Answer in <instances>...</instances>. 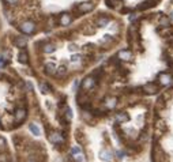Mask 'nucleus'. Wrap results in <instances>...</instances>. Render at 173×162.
Wrapping results in <instances>:
<instances>
[{"instance_id": "9b49d317", "label": "nucleus", "mask_w": 173, "mask_h": 162, "mask_svg": "<svg viewBox=\"0 0 173 162\" xmlns=\"http://www.w3.org/2000/svg\"><path fill=\"white\" fill-rule=\"evenodd\" d=\"M18 61L22 64H27L29 63V55H27L26 50H21L19 55H18Z\"/></svg>"}, {"instance_id": "aec40b11", "label": "nucleus", "mask_w": 173, "mask_h": 162, "mask_svg": "<svg viewBox=\"0 0 173 162\" xmlns=\"http://www.w3.org/2000/svg\"><path fill=\"white\" fill-rule=\"evenodd\" d=\"M65 71H67V68H65L64 65H60V67H57V69H56V74L57 75H64Z\"/></svg>"}, {"instance_id": "a878e982", "label": "nucleus", "mask_w": 173, "mask_h": 162, "mask_svg": "<svg viewBox=\"0 0 173 162\" xmlns=\"http://www.w3.org/2000/svg\"><path fill=\"white\" fill-rule=\"evenodd\" d=\"M4 147H6V140L2 138V136H0V150H2V148H4Z\"/></svg>"}, {"instance_id": "9d476101", "label": "nucleus", "mask_w": 173, "mask_h": 162, "mask_svg": "<svg viewBox=\"0 0 173 162\" xmlns=\"http://www.w3.org/2000/svg\"><path fill=\"white\" fill-rule=\"evenodd\" d=\"M116 104H117V98L116 97H108L105 100V108L106 109H113V108L116 106Z\"/></svg>"}, {"instance_id": "c85d7f7f", "label": "nucleus", "mask_w": 173, "mask_h": 162, "mask_svg": "<svg viewBox=\"0 0 173 162\" xmlns=\"http://www.w3.org/2000/svg\"><path fill=\"white\" fill-rule=\"evenodd\" d=\"M171 18H172V19H173V11H172V12H171Z\"/></svg>"}, {"instance_id": "dca6fc26", "label": "nucleus", "mask_w": 173, "mask_h": 162, "mask_svg": "<svg viewBox=\"0 0 173 162\" xmlns=\"http://www.w3.org/2000/svg\"><path fill=\"white\" fill-rule=\"evenodd\" d=\"M128 119H130V117H128V114L127 113H117L116 114V117H115V120L117 123H127L128 121Z\"/></svg>"}, {"instance_id": "6e6552de", "label": "nucleus", "mask_w": 173, "mask_h": 162, "mask_svg": "<svg viewBox=\"0 0 173 162\" xmlns=\"http://www.w3.org/2000/svg\"><path fill=\"white\" fill-rule=\"evenodd\" d=\"M71 22H72V17L70 14H67V12L61 14L60 18H59V23H60L61 26H68V25H71Z\"/></svg>"}, {"instance_id": "2eb2a0df", "label": "nucleus", "mask_w": 173, "mask_h": 162, "mask_svg": "<svg viewBox=\"0 0 173 162\" xmlns=\"http://www.w3.org/2000/svg\"><path fill=\"white\" fill-rule=\"evenodd\" d=\"M56 69H57V67L53 64V63H48V64L45 65V72L48 75H55L56 74Z\"/></svg>"}, {"instance_id": "b1692460", "label": "nucleus", "mask_w": 173, "mask_h": 162, "mask_svg": "<svg viewBox=\"0 0 173 162\" xmlns=\"http://www.w3.org/2000/svg\"><path fill=\"white\" fill-rule=\"evenodd\" d=\"M0 162H8V157L6 154H0Z\"/></svg>"}, {"instance_id": "ddd939ff", "label": "nucleus", "mask_w": 173, "mask_h": 162, "mask_svg": "<svg viewBox=\"0 0 173 162\" xmlns=\"http://www.w3.org/2000/svg\"><path fill=\"white\" fill-rule=\"evenodd\" d=\"M108 23H109V18L108 17H100V18L96 19V25L97 26H100V27L108 26Z\"/></svg>"}, {"instance_id": "4468645a", "label": "nucleus", "mask_w": 173, "mask_h": 162, "mask_svg": "<svg viewBox=\"0 0 173 162\" xmlns=\"http://www.w3.org/2000/svg\"><path fill=\"white\" fill-rule=\"evenodd\" d=\"M158 23H159V26H162V27L171 26V18H168V17H165V15H162V17H159V19H158Z\"/></svg>"}, {"instance_id": "423d86ee", "label": "nucleus", "mask_w": 173, "mask_h": 162, "mask_svg": "<svg viewBox=\"0 0 173 162\" xmlns=\"http://www.w3.org/2000/svg\"><path fill=\"white\" fill-rule=\"evenodd\" d=\"M93 8H94V6H93V3H90V2L81 3V4L77 7V10L81 12V14H86V12H90Z\"/></svg>"}, {"instance_id": "1a4fd4ad", "label": "nucleus", "mask_w": 173, "mask_h": 162, "mask_svg": "<svg viewBox=\"0 0 173 162\" xmlns=\"http://www.w3.org/2000/svg\"><path fill=\"white\" fill-rule=\"evenodd\" d=\"M26 119V110L25 109H17L15 110V120H17L18 123H21V121H23V120Z\"/></svg>"}, {"instance_id": "393cba45", "label": "nucleus", "mask_w": 173, "mask_h": 162, "mask_svg": "<svg viewBox=\"0 0 173 162\" xmlns=\"http://www.w3.org/2000/svg\"><path fill=\"white\" fill-rule=\"evenodd\" d=\"M7 4H10V6H15V4H18V0H4Z\"/></svg>"}, {"instance_id": "6ab92c4d", "label": "nucleus", "mask_w": 173, "mask_h": 162, "mask_svg": "<svg viewBox=\"0 0 173 162\" xmlns=\"http://www.w3.org/2000/svg\"><path fill=\"white\" fill-rule=\"evenodd\" d=\"M42 50H44L45 53H53V52L56 50V46L53 45V44H46V45H44Z\"/></svg>"}, {"instance_id": "39448f33", "label": "nucleus", "mask_w": 173, "mask_h": 162, "mask_svg": "<svg viewBox=\"0 0 173 162\" xmlns=\"http://www.w3.org/2000/svg\"><path fill=\"white\" fill-rule=\"evenodd\" d=\"M117 59L121 61H131L132 60V53L127 49H121L117 52Z\"/></svg>"}, {"instance_id": "a211bd4d", "label": "nucleus", "mask_w": 173, "mask_h": 162, "mask_svg": "<svg viewBox=\"0 0 173 162\" xmlns=\"http://www.w3.org/2000/svg\"><path fill=\"white\" fill-rule=\"evenodd\" d=\"M29 129L31 131V133H33V135H36V136H40V135H41V129H40V127L37 125V124L31 123L30 125H29Z\"/></svg>"}, {"instance_id": "20e7f679", "label": "nucleus", "mask_w": 173, "mask_h": 162, "mask_svg": "<svg viewBox=\"0 0 173 162\" xmlns=\"http://www.w3.org/2000/svg\"><path fill=\"white\" fill-rule=\"evenodd\" d=\"M158 82L161 86H169L172 83V75L168 72H161L158 75Z\"/></svg>"}, {"instance_id": "5701e85b", "label": "nucleus", "mask_w": 173, "mask_h": 162, "mask_svg": "<svg viewBox=\"0 0 173 162\" xmlns=\"http://www.w3.org/2000/svg\"><path fill=\"white\" fill-rule=\"evenodd\" d=\"M79 60H81V56L79 55H74V56L71 57V61L72 63H77V61H79Z\"/></svg>"}, {"instance_id": "0eeeda50", "label": "nucleus", "mask_w": 173, "mask_h": 162, "mask_svg": "<svg viewBox=\"0 0 173 162\" xmlns=\"http://www.w3.org/2000/svg\"><path fill=\"white\" fill-rule=\"evenodd\" d=\"M158 90H159V87H158V86H157L155 83H147V85L143 86V91H144L146 94H149V95L158 93Z\"/></svg>"}, {"instance_id": "f8f14e48", "label": "nucleus", "mask_w": 173, "mask_h": 162, "mask_svg": "<svg viewBox=\"0 0 173 162\" xmlns=\"http://www.w3.org/2000/svg\"><path fill=\"white\" fill-rule=\"evenodd\" d=\"M14 44H15V46H18V48H21L22 49V48H25L27 45V40L25 37H17L14 40Z\"/></svg>"}, {"instance_id": "7ed1b4c3", "label": "nucleus", "mask_w": 173, "mask_h": 162, "mask_svg": "<svg viewBox=\"0 0 173 162\" xmlns=\"http://www.w3.org/2000/svg\"><path fill=\"white\" fill-rule=\"evenodd\" d=\"M49 140L53 144H61V143H64L65 139L60 132H52V133H49Z\"/></svg>"}, {"instance_id": "f03ea898", "label": "nucleus", "mask_w": 173, "mask_h": 162, "mask_svg": "<svg viewBox=\"0 0 173 162\" xmlns=\"http://www.w3.org/2000/svg\"><path fill=\"white\" fill-rule=\"evenodd\" d=\"M94 86H96V79L93 78V76H87V78L83 79V82H82V90H92L94 89Z\"/></svg>"}, {"instance_id": "f3484780", "label": "nucleus", "mask_w": 173, "mask_h": 162, "mask_svg": "<svg viewBox=\"0 0 173 162\" xmlns=\"http://www.w3.org/2000/svg\"><path fill=\"white\" fill-rule=\"evenodd\" d=\"M100 157H101L102 161H106V162H109L112 160V155H111V151H109V150H101V152H100Z\"/></svg>"}, {"instance_id": "4be33fe9", "label": "nucleus", "mask_w": 173, "mask_h": 162, "mask_svg": "<svg viewBox=\"0 0 173 162\" xmlns=\"http://www.w3.org/2000/svg\"><path fill=\"white\" fill-rule=\"evenodd\" d=\"M40 89H41V91H42L44 94L49 93V87H48V85H45V83H40Z\"/></svg>"}, {"instance_id": "cd10ccee", "label": "nucleus", "mask_w": 173, "mask_h": 162, "mask_svg": "<svg viewBox=\"0 0 173 162\" xmlns=\"http://www.w3.org/2000/svg\"><path fill=\"white\" fill-rule=\"evenodd\" d=\"M117 155H119V158H123V157H124V155H123V152H120V151L117 152Z\"/></svg>"}, {"instance_id": "412c9836", "label": "nucleus", "mask_w": 173, "mask_h": 162, "mask_svg": "<svg viewBox=\"0 0 173 162\" xmlns=\"http://www.w3.org/2000/svg\"><path fill=\"white\" fill-rule=\"evenodd\" d=\"M65 119L68 120V121H71L72 120V112L70 108H65Z\"/></svg>"}, {"instance_id": "f257e3e1", "label": "nucleus", "mask_w": 173, "mask_h": 162, "mask_svg": "<svg viewBox=\"0 0 173 162\" xmlns=\"http://www.w3.org/2000/svg\"><path fill=\"white\" fill-rule=\"evenodd\" d=\"M19 29L23 34H31L36 30V23L33 21H25L19 25Z\"/></svg>"}, {"instance_id": "bb28decb", "label": "nucleus", "mask_w": 173, "mask_h": 162, "mask_svg": "<svg viewBox=\"0 0 173 162\" xmlns=\"http://www.w3.org/2000/svg\"><path fill=\"white\" fill-rule=\"evenodd\" d=\"M4 65V60H3V57H0V67Z\"/></svg>"}]
</instances>
